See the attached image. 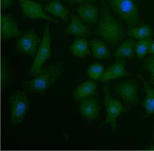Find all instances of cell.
<instances>
[{
  "instance_id": "cell-2",
  "label": "cell",
  "mask_w": 154,
  "mask_h": 151,
  "mask_svg": "<svg viewBox=\"0 0 154 151\" xmlns=\"http://www.w3.org/2000/svg\"><path fill=\"white\" fill-rule=\"evenodd\" d=\"M64 70V67L61 65L48 66L41 69L32 80L23 81V86L32 92L45 93L54 85Z\"/></svg>"
},
{
  "instance_id": "cell-5",
  "label": "cell",
  "mask_w": 154,
  "mask_h": 151,
  "mask_svg": "<svg viewBox=\"0 0 154 151\" xmlns=\"http://www.w3.org/2000/svg\"><path fill=\"white\" fill-rule=\"evenodd\" d=\"M9 103L11 107L12 124L16 126L20 124L30 109V102L25 93L17 91L10 96Z\"/></svg>"
},
{
  "instance_id": "cell-20",
  "label": "cell",
  "mask_w": 154,
  "mask_h": 151,
  "mask_svg": "<svg viewBox=\"0 0 154 151\" xmlns=\"http://www.w3.org/2000/svg\"><path fill=\"white\" fill-rule=\"evenodd\" d=\"M91 47L92 49L94 56L100 60L106 59L110 56L111 53L108 47L103 43L98 40H93L90 41Z\"/></svg>"
},
{
  "instance_id": "cell-3",
  "label": "cell",
  "mask_w": 154,
  "mask_h": 151,
  "mask_svg": "<svg viewBox=\"0 0 154 151\" xmlns=\"http://www.w3.org/2000/svg\"><path fill=\"white\" fill-rule=\"evenodd\" d=\"M114 11L126 22L129 28L140 24L138 9L132 0H108Z\"/></svg>"
},
{
  "instance_id": "cell-18",
  "label": "cell",
  "mask_w": 154,
  "mask_h": 151,
  "mask_svg": "<svg viewBox=\"0 0 154 151\" xmlns=\"http://www.w3.org/2000/svg\"><path fill=\"white\" fill-rule=\"evenodd\" d=\"M136 42L135 40L129 38L125 41L120 45L115 52V56L119 58H127L130 60L133 59L134 57V49Z\"/></svg>"
},
{
  "instance_id": "cell-8",
  "label": "cell",
  "mask_w": 154,
  "mask_h": 151,
  "mask_svg": "<svg viewBox=\"0 0 154 151\" xmlns=\"http://www.w3.org/2000/svg\"><path fill=\"white\" fill-rule=\"evenodd\" d=\"M137 89V80L132 79L120 83L115 87L114 91L122 97L125 103L132 105L136 104L138 100Z\"/></svg>"
},
{
  "instance_id": "cell-17",
  "label": "cell",
  "mask_w": 154,
  "mask_h": 151,
  "mask_svg": "<svg viewBox=\"0 0 154 151\" xmlns=\"http://www.w3.org/2000/svg\"><path fill=\"white\" fill-rule=\"evenodd\" d=\"M44 10L51 15L62 18L66 23L67 21L69 15V11L64 7L59 0H52L45 7Z\"/></svg>"
},
{
  "instance_id": "cell-30",
  "label": "cell",
  "mask_w": 154,
  "mask_h": 151,
  "mask_svg": "<svg viewBox=\"0 0 154 151\" xmlns=\"http://www.w3.org/2000/svg\"><path fill=\"white\" fill-rule=\"evenodd\" d=\"M132 1H134V0H132Z\"/></svg>"
},
{
  "instance_id": "cell-22",
  "label": "cell",
  "mask_w": 154,
  "mask_h": 151,
  "mask_svg": "<svg viewBox=\"0 0 154 151\" xmlns=\"http://www.w3.org/2000/svg\"><path fill=\"white\" fill-rule=\"evenodd\" d=\"M103 71V66L96 63V64H93L89 67L88 69V74L93 80H98L102 77Z\"/></svg>"
},
{
  "instance_id": "cell-26",
  "label": "cell",
  "mask_w": 154,
  "mask_h": 151,
  "mask_svg": "<svg viewBox=\"0 0 154 151\" xmlns=\"http://www.w3.org/2000/svg\"><path fill=\"white\" fill-rule=\"evenodd\" d=\"M12 5V0H2V5L3 9H7L11 7Z\"/></svg>"
},
{
  "instance_id": "cell-19",
  "label": "cell",
  "mask_w": 154,
  "mask_h": 151,
  "mask_svg": "<svg viewBox=\"0 0 154 151\" xmlns=\"http://www.w3.org/2000/svg\"><path fill=\"white\" fill-rule=\"evenodd\" d=\"M71 51L76 57L84 58L90 53L88 42L82 38H76L71 46Z\"/></svg>"
},
{
  "instance_id": "cell-24",
  "label": "cell",
  "mask_w": 154,
  "mask_h": 151,
  "mask_svg": "<svg viewBox=\"0 0 154 151\" xmlns=\"http://www.w3.org/2000/svg\"><path fill=\"white\" fill-rule=\"evenodd\" d=\"M143 67L150 72L151 74L150 83L154 85V55L146 58Z\"/></svg>"
},
{
  "instance_id": "cell-4",
  "label": "cell",
  "mask_w": 154,
  "mask_h": 151,
  "mask_svg": "<svg viewBox=\"0 0 154 151\" xmlns=\"http://www.w3.org/2000/svg\"><path fill=\"white\" fill-rule=\"evenodd\" d=\"M104 105L106 109V118L102 123V125L109 124L112 133L117 129L116 119L126 110V108L121 104L116 99L110 94L109 86H104Z\"/></svg>"
},
{
  "instance_id": "cell-10",
  "label": "cell",
  "mask_w": 154,
  "mask_h": 151,
  "mask_svg": "<svg viewBox=\"0 0 154 151\" xmlns=\"http://www.w3.org/2000/svg\"><path fill=\"white\" fill-rule=\"evenodd\" d=\"M80 112L82 117L89 122L97 120L100 113L99 101L91 97L82 99L80 104Z\"/></svg>"
},
{
  "instance_id": "cell-28",
  "label": "cell",
  "mask_w": 154,
  "mask_h": 151,
  "mask_svg": "<svg viewBox=\"0 0 154 151\" xmlns=\"http://www.w3.org/2000/svg\"><path fill=\"white\" fill-rule=\"evenodd\" d=\"M146 150H154V144L153 143H151L148 145V147H147L146 148Z\"/></svg>"
},
{
  "instance_id": "cell-27",
  "label": "cell",
  "mask_w": 154,
  "mask_h": 151,
  "mask_svg": "<svg viewBox=\"0 0 154 151\" xmlns=\"http://www.w3.org/2000/svg\"><path fill=\"white\" fill-rule=\"evenodd\" d=\"M148 54H152L154 55V41H152L150 44V46H149V49H148Z\"/></svg>"
},
{
  "instance_id": "cell-6",
  "label": "cell",
  "mask_w": 154,
  "mask_h": 151,
  "mask_svg": "<svg viewBox=\"0 0 154 151\" xmlns=\"http://www.w3.org/2000/svg\"><path fill=\"white\" fill-rule=\"evenodd\" d=\"M51 38L50 34L49 26H46L44 32H43L42 39L38 47L34 62L31 67L30 72L32 77L35 76L38 73L46 61L51 55Z\"/></svg>"
},
{
  "instance_id": "cell-12",
  "label": "cell",
  "mask_w": 154,
  "mask_h": 151,
  "mask_svg": "<svg viewBox=\"0 0 154 151\" xmlns=\"http://www.w3.org/2000/svg\"><path fill=\"white\" fill-rule=\"evenodd\" d=\"M143 83V89L146 93V96L143 103V106L146 111V115L144 119L154 115V87L152 86L144 80L140 75H137Z\"/></svg>"
},
{
  "instance_id": "cell-23",
  "label": "cell",
  "mask_w": 154,
  "mask_h": 151,
  "mask_svg": "<svg viewBox=\"0 0 154 151\" xmlns=\"http://www.w3.org/2000/svg\"><path fill=\"white\" fill-rule=\"evenodd\" d=\"M152 41V39H145L141 40L137 42L136 46V52L138 58H141L146 55V53L148 51L149 46Z\"/></svg>"
},
{
  "instance_id": "cell-9",
  "label": "cell",
  "mask_w": 154,
  "mask_h": 151,
  "mask_svg": "<svg viewBox=\"0 0 154 151\" xmlns=\"http://www.w3.org/2000/svg\"><path fill=\"white\" fill-rule=\"evenodd\" d=\"M22 9L23 16L31 19H45L53 23H60V21L56 20L47 15L43 11L41 5L31 0H19Z\"/></svg>"
},
{
  "instance_id": "cell-25",
  "label": "cell",
  "mask_w": 154,
  "mask_h": 151,
  "mask_svg": "<svg viewBox=\"0 0 154 151\" xmlns=\"http://www.w3.org/2000/svg\"><path fill=\"white\" fill-rule=\"evenodd\" d=\"M65 1L71 4H87L91 2H94V0H65Z\"/></svg>"
},
{
  "instance_id": "cell-16",
  "label": "cell",
  "mask_w": 154,
  "mask_h": 151,
  "mask_svg": "<svg viewBox=\"0 0 154 151\" xmlns=\"http://www.w3.org/2000/svg\"><path fill=\"white\" fill-rule=\"evenodd\" d=\"M66 32L74 35L87 37L90 34L91 28L89 25H86L82 23L79 17L73 15L71 16V23Z\"/></svg>"
},
{
  "instance_id": "cell-11",
  "label": "cell",
  "mask_w": 154,
  "mask_h": 151,
  "mask_svg": "<svg viewBox=\"0 0 154 151\" xmlns=\"http://www.w3.org/2000/svg\"><path fill=\"white\" fill-rule=\"evenodd\" d=\"M2 37L4 39L21 36V31L19 30L17 21L12 16L3 15L1 19Z\"/></svg>"
},
{
  "instance_id": "cell-7",
  "label": "cell",
  "mask_w": 154,
  "mask_h": 151,
  "mask_svg": "<svg viewBox=\"0 0 154 151\" xmlns=\"http://www.w3.org/2000/svg\"><path fill=\"white\" fill-rule=\"evenodd\" d=\"M41 38L33 30L28 31L17 42L18 52L34 57L41 44Z\"/></svg>"
},
{
  "instance_id": "cell-15",
  "label": "cell",
  "mask_w": 154,
  "mask_h": 151,
  "mask_svg": "<svg viewBox=\"0 0 154 151\" xmlns=\"http://www.w3.org/2000/svg\"><path fill=\"white\" fill-rule=\"evenodd\" d=\"M79 17L87 23L94 24L97 23L100 8L90 4H85L76 9Z\"/></svg>"
},
{
  "instance_id": "cell-21",
  "label": "cell",
  "mask_w": 154,
  "mask_h": 151,
  "mask_svg": "<svg viewBox=\"0 0 154 151\" xmlns=\"http://www.w3.org/2000/svg\"><path fill=\"white\" fill-rule=\"evenodd\" d=\"M127 33L130 37L141 41L149 39L152 35V30L148 25H142L136 28H130Z\"/></svg>"
},
{
  "instance_id": "cell-1",
  "label": "cell",
  "mask_w": 154,
  "mask_h": 151,
  "mask_svg": "<svg viewBox=\"0 0 154 151\" xmlns=\"http://www.w3.org/2000/svg\"><path fill=\"white\" fill-rule=\"evenodd\" d=\"M96 35L112 46H116L125 37V27L118 19L110 14L105 5L103 6Z\"/></svg>"
},
{
  "instance_id": "cell-13",
  "label": "cell",
  "mask_w": 154,
  "mask_h": 151,
  "mask_svg": "<svg viewBox=\"0 0 154 151\" xmlns=\"http://www.w3.org/2000/svg\"><path fill=\"white\" fill-rule=\"evenodd\" d=\"M127 75H130V73L125 69V61L121 59L106 70L102 77V81L106 82L111 80L121 78Z\"/></svg>"
},
{
  "instance_id": "cell-29",
  "label": "cell",
  "mask_w": 154,
  "mask_h": 151,
  "mask_svg": "<svg viewBox=\"0 0 154 151\" xmlns=\"http://www.w3.org/2000/svg\"><path fill=\"white\" fill-rule=\"evenodd\" d=\"M153 138H154V128H153Z\"/></svg>"
},
{
  "instance_id": "cell-14",
  "label": "cell",
  "mask_w": 154,
  "mask_h": 151,
  "mask_svg": "<svg viewBox=\"0 0 154 151\" xmlns=\"http://www.w3.org/2000/svg\"><path fill=\"white\" fill-rule=\"evenodd\" d=\"M97 83L92 80H88L76 88L73 92V97L78 102L93 95L97 89Z\"/></svg>"
}]
</instances>
